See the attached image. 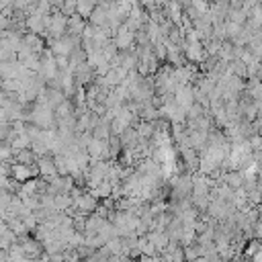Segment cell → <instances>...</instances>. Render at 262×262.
Masks as SVG:
<instances>
[{"label":"cell","instance_id":"6da1fadb","mask_svg":"<svg viewBox=\"0 0 262 262\" xmlns=\"http://www.w3.org/2000/svg\"><path fill=\"white\" fill-rule=\"evenodd\" d=\"M66 33H68V18L61 12L53 10L51 12V23H49V29H47V35H45V43L47 41L61 39Z\"/></svg>","mask_w":262,"mask_h":262},{"label":"cell","instance_id":"7a4b0ae2","mask_svg":"<svg viewBox=\"0 0 262 262\" xmlns=\"http://www.w3.org/2000/svg\"><path fill=\"white\" fill-rule=\"evenodd\" d=\"M16 244L23 248V254H25V258H29V260H41V258L45 256L43 244L37 242L33 235H23V237L16 239Z\"/></svg>","mask_w":262,"mask_h":262},{"label":"cell","instance_id":"3957f363","mask_svg":"<svg viewBox=\"0 0 262 262\" xmlns=\"http://www.w3.org/2000/svg\"><path fill=\"white\" fill-rule=\"evenodd\" d=\"M39 76H41V80L47 84L49 80H53L55 76H57V66H55V57H53V53L49 51V49H45L43 53H41V63H39V72H37Z\"/></svg>","mask_w":262,"mask_h":262},{"label":"cell","instance_id":"277c9868","mask_svg":"<svg viewBox=\"0 0 262 262\" xmlns=\"http://www.w3.org/2000/svg\"><path fill=\"white\" fill-rule=\"evenodd\" d=\"M72 74H74V82H76L78 88H86V86L96 78V76H94V70L90 68L88 61H84V63H80V66H76V68H72Z\"/></svg>","mask_w":262,"mask_h":262},{"label":"cell","instance_id":"5b68a950","mask_svg":"<svg viewBox=\"0 0 262 262\" xmlns=\"http://www.w3.org/2000/svg\"><path fill=\"white\" fill-rule=\"evenodd\" d=\"M108 4H111V2H96V8H94L92 14L88 16V25L106 31V23H108Z\"/></svg>","mask_w":262,"mask_h":262},{"label":"cell","instance_id":"8992f818","mask_svg":"<svg viewBox=\"0 0 262 262\" xmlns=\"http://www.w3.org/2000/svg\"><path fill=\"white\" fill-rule=\"evenodd\" d=\"M113 43H115V47H117L119 51L131 49V47H135V33H131V31L125 29V27H121V29L115 33Z\"/></svg>","mask_w":262,"mask_h":262},{"label":"cell","instance_id":"52a82bcc","mask_svg":"<svg viewBox=\"0 0 262 262\" xmlns=\"http://www.w3.org/2000/svg\"><path fill=\"white\" fill-rule=\"evenodd\" d=\"M174 102H176L180 108L188 111V108L194 104V100H192V86H178V88L174 90Z\"/></svg>","mask_w":262,"mask_h":262},{"label":"cell","instance_id":"ba28073f","mask_svg":"<svg viewBox=\"0 0 262 262\" xmlns=\"http://www.w3.org/2000/svg\"><path fill=\"white\" fill-rule=\"evenodd\" d=\"M37 170H39V176L43 180H51L53 176H57V170H55V164H53V156L37 158Z\"/></svg>","mask_w":262,"mask_h":262},{"label":"cell","instance_id":"9c48e42d","mask_svg":"<svg viewBox=\"0 0 262 262\" xmlns=\"http://www.w3.org/2000/svg\"><path fill=\"white\" fill-rule=\"evenodd\" d=\"M219 182L225 184L227 188H231V190L235 192V190H239V188L244 186V174H242L239 170H231V172L221 174V176H219Z\"/></svg>","mask_w":262,"mask_h":262},{"label":"cell","instance_id":"30bf717a","mask_svg":"<svg viewBox=\"0 0 262 262\" xmlns=\"http://www.w3.org/2000/svg\"><path fill=\"white\" fill-rule=\"evenodd\" d=\"M43 98H45V104H47L51 111H55L57 106H61V104L68 100L63 92L53 90V88H47V86H45V90H43Z\"/></svg>","mask_w":262,"mask_h":262},{"label":"cell","instance_id":"8fae6325","mask_svg":"<svg viewBox=\"0 0 262 262\" xmlns=\"http://www.w3.org/2000/svg\"><path fill=\"white\" fill-rule=\"evenodd\" d=\"M119 141L123 145V149H129L133 151L137 145H139V135H137V129L135 127H127L121 135H119Z\"/></svg>","mask_w":262,"mask_h":262},{"label":"cell","instance_id":"7c38bea8","mask_svg":"<svg viewBox=\"0 0 262 262\" xmlns=\"http://www.w3.org/2000/svg\"><path fill=\"white\" fill-rule=\"evenodd\" d=\"M84 29H86V20H84L82 16L74 14V16H70V18H68V33H66V35L76 37V39H82Z\"/></svg>","mask_w":262,"mask_h":262},{"label":"cell","instance_id":"4fadbf2b","mask_svg":"<svg viewBox=\"0 0 262 262\" xmlns=\"http://www.w3.org/2000/svg\"><path fill=\"white\" fill-rule=\"evenodd\" d=\"M145 237H147V242L158 250V256L166 250V246H168V235H166V231H147L145 233Z\"/></svg>","mask_w":262,"mask_h":262},{"label":"cell","instance_id":"5bb4252c","mask_svg":"<svg viewBox=\"0 0 262 262\" xmlns=\"http://www.w3.org/2000/svg\"><path fill=\"white\" fill-rule=\"evenodd\" d=\"M262 250V239H256V237H252V239H248V246L244 248V260H252L258 252Z\"/></svg>","mask_w":262,"mask_h":262},{"label":"cell","instance_id":"9a60e30c","mask_svg":"<svg viewBox=\"0 0 262 262\" xmlns=\"http://www.w3.org/2000/svg\"><path fill=\"white\" fill-rule=\"evenodd\" d=\"M96 8V2H88V0H82V2H76V14L82 16L84 20L92 14V10Z\"/></svg>","mask_w":262,"mask_h":262},{"label":"cell","instance_id":"2e32d148","mask_svg":"<svg viewBox=\"0 0 262 262\" xmlns=\"http://www.w3.org/2000/svg\"><path fill=\"white\" fill-rule=\"evenodd\" d=\"M182 250H184V260H186V262H196V260L203 256L201 246H196V244H192V246H188V248H182Z\"/></svg>","mask_w":262,"mask_h":262},{"label":"cell","instance_id":"e0dca14e","mask_svg":"<svg viewBox=\"0 0 262 262\" xmlns=\"http://www.w3.org/2000/svg\"><path fill=\"white\" fill-rule=\"evenodd\" d=\"M254 174H256V178H258V180H262V162L254 164Z\"/></svg>","mask_w":262,"mask_h":262},{"label":"cell","instance_id":"ac0fdd59","mask_svg":"<svg viewBox=\"0 0 262 262\" xmlns=\"http://www.w3.org/2000/svg\"><path fill=\"white\" fill-rule=\"evenodd\" d=\"M0 262H6V252L0 250Z\"/></svg>","mask_w":262,"mask_h":262},{"label":"cell","instance_id":"d6986e66","mask_svg":"<svg viewBox=\"0 0 262 262\" xmlns=\"http://www.w3.org/2000/svg\"><path fill=\"white\" fill-rule=\"evenodd\" d=\"M0 92H2V80H0Z\"/></svg>","mask_w":262,"mask_h":262},{"label":"cell","instance_id":"ffe728a7","mask_svg":"<svg viewBox=\"0 0 262 262\" xmlns=\"http://www.w3.org/2000/svg\"><path fill=\"white\" fill-rule=\"evenodd\" d=\"M2 215H4V213H2V211H0V219H2Z\"/></svg>","mask_w":262,"mask_h":262}]
</instances>
